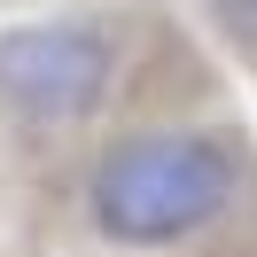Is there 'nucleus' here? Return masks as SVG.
I'll return each mask as SVG.
<instances>
[{
  "mask_svg": "<svg viewBox=\"0 0 257 257\" xmlns=\"http://www.w3.org/2000/svg\"><path fill=\"white\" fill-rule=\"evenodd\" d=\"M94 226L133 249H164L187 241L234 203V156L203 133H133L94 164Z\"/></svg>",
  "mask_w": 257,
  "mask_h": 257,
  "instance_id": "f257e3e1",
  "label": "nucleus"
},
{
  "mask_svg": "<svg viewBox=\"0 0 257 257\" xmlns=\"http://www.w3.org/2000/svg\"><path fill=\"white\" fill-rule=\"evenodd\" d=\"M117 47L94 24H16L0 32V101L32 125H70L109 94Z\"/></svg>",
  "mask_w": 257,
  "mask_h": 257,
  "instance_id": "f03ea898",
  "label": "nucleus"
},
{
  "mask_svg": "<svg viewBox=\"0 0 257 257\" xmlns=\"http://www.w3.org/2000/svg\"><path fill=\"white\" fill-rule=\"evenodd\" d=\"M210 16H218V24H226V32H234V39H241V47H249V55H257V0H210Z\"/></svg>",
  "mask_w": 257,
  "mask_h": 257,
  "instance_id": "7ed1b4c3",
  "label": "nucleus"
}]
</instances>
